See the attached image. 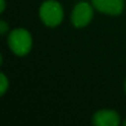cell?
<instances>
[{"label": "cell", "mask_w": 126, "mask_h": 126, "mask_svg": "<svg viewBox=\"0 0 126 126\" xmlns=\"http://www.w3.org/2000/svg\"><path fill=\"white\" fill-rule=\"evenodd\" d=\"M93 18V8L87 2H80L73 9L72 23L76 28H83L91 22Z\"/></svg>", "instance_id": "obj_3"}, {"label": "cell", "mask_w": 126, "mask_h": 126, "mask_svg": "<svg viewBox=\"0 0 126 126\" xmlns=\"http://www.w3.org/2000/svg\"><path fill=\"white\" fill-rule=\"evenodd\" d=\"M92 3L97 11L111 16L120 15L124 9V0H92Z\"/></svg>", "instance_id": "obj_4"}, {"label": "cell", "mask_w": 126, "mask_h": 126, "mask_svg": "<svg viewBox=\"0 0 126 126\" xmlns=\"http://www.w3.org/2000/svg\"><path fill=\"white\" fill-rule=\"evenodd\" d=\"M93 123L96 126H117L120 124V116L114 111L102 110L94 114Z\"/></svg>", "instance_id": "obj_5"}, {"label": "cell", "mask_w": 126, "mask_h": 126, "mask_svg": "<svg viewBox=\"0 0 126 126\" xmlns=\"http://www.w3.org/2000/svg\"><path fill=\"white\" fill-rule=\"evenodd\" d=\"M8 44L15 54L23 57L30 52L32 47V38L26 29H15L9 34Z\"/></svg>", "instance_id": "obj_1"}, {"label": "cell", "mask_w": 126, "mask_h": 126, "mask_svg": "<svg viewBox=\"0 0 126 126\" xmlns=\"http://www.w3.org/2000/svg\"><path fill=\"white\" fill-rule=\"evenodd\" d=\"M0 4H1V8H0V12H3L4 8H6V1L4 0H0Z\"/></svg>", "instance_id": "obj_8"}, {"label": "cell", "mask_w": 126, "mask_h": 126, "mask_svg": "<svg viewBox=\"0 0 126 126\" xmlns=\"http://www.w3.org/2000/svg\"><path fill=\"white\" fill-rule=\"evenodd\" d=\"M9 87V81L3 73H0V95L6 93L7 89Z\"/></svg>", "instance_id": "obj_6"}, {"label": "cell", "mask_w": 126, "mask_h": 126, "mask_svg": "<svg viewBox=\"0 0 126 126\" xmlns=\"http://www.w3.org/2000/svg\"><path fill=\"white\" fill-rule=\"evenodd\" d=\"M8 29H9V27L6 22L0 21V33H1V34H4V33L8 31Z\"/></svg>", "instance_id": "obj_7"}, {"label": "cell", "mask_w": 126, "mask_h": 126, "mask_svg": "<svg viewBox=\"0 0 126 126\" xmlns=\"http://www.w3.org/2000/svg\"><path fill=\"white\" fill-rule=\"evenodd\" d=\"M125 91H126V82H125Z\"/></svg>", "instance_id": "obj_9"}, {"label": "cell", "mask_w": 126, "mask_h": 126, "mask_svg": "<svg viewBox=\"0 0 126 126\" xmlns=\"http://www.w3.org/2000/svg\"><path fill=\"white\" fill-rule=\"evenodd\" d=\"M124 125H125V126H126V121H125V122H124Z\"/></svg>", "instance_id": "obj_10"}, {"label": "cell", "mask_w": 126, "mask_h": 126, "mask_svg": "<svg viewBox=\"0 0 126 126\" xmlns=\"http://www.w3.org/2000/svg\"><path fill=\"white\" fill-rule=\"evenodd\" d=\"M40 18L48 27H57L63 19V9L58 1L48 0L40 7Z\"/></svg>", "instance_id": "obj_2"}]
</instances>
